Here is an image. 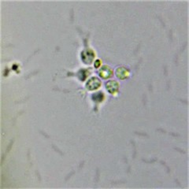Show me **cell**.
<instances>
[{"instance_id": "1", "label": "cell", "mask_w": 189, "mask_h": 189, "mask_svg": "<svg viewBox=\"0 0 189 189\" xmlns=\"http://www.w3.org/2000/svg\"><path fill=\"white\" fill-rule=\"evenodd\" d=\"M100 85H101V82H100L99 79H98L97 77H91L88 81V82L87 83V88L90 90L97 89L98 88H99Z\"/></svg>"}, {"instance_id": "2", "label": "cell", "mask_w": 189, "mask_h": 189, "mask_svg": "<svg viewBox=\"0 0 189 189\" xmlns=\"http://www.w3.org/2000/svg\"><path fill=\"white\" fill-rule=\"evenodd\" d=\"M94 57V54L91 50H86L82 53L83 61L85 63H90L93 60Z\"/></svg>"}, {"instance_id": "3", "label": "cell", "mask_w": 189, "mask_h": 189, "mask_svg": "<svg viewBox=\"0 0 189 189\" xmlns=\"http://www.w3.org/2000/svg\"><path fill=\"white\" fill-rule=\"evenodd\" d=\"M99 74L103 78H108V77H111L113 74L112 69L110 68L109 66L107 65H104L101 68L99 71Z\"/></svg>"}, {"instance_id": "4", "label": "cell", "mask_w": 189, "mask_h": 189, "mask_svg": "<svg viewBox=\"0 0 189 189\" xmlns=\"http://www.w3.org/2000/svg\"><path fill=\"white\" fill-rule=\"evenodd\" d=\"M116 74H117V77L120 79H125L126 77H128L129 75V73L125 68L124 67H120L116 71Z\"/></svg>"}, {"instance_id": "5", "label": "cell", "mask_w": 189, "mask_h": 189, "mask_svg": "<svg viewBox=\"0 0 189 189\" xmlns=\"http://www.w3.org/2000/svg\"><path fill=\"white\" fill-rule=\"evenodd\" d=\"M106 86H107V89H108V91H110V93L116 92V91H117V89H118V84L114 81H108V82L107 83V84H106Z\"/></svg>"}, {"instance_id": "6", "label": "cell", "mask_w": 189, "mask_h": 189, "mask_svg": "<svg viewBox=\"0 0 189 189\" xmlns=\"http://www.w3.org/2000/svg\"><path fill=\"white\" fill-rule=\"evenodd\" d=\"M93 99H94V101L101 102L102 100H103V94L101 92L96 93V94H94V95H93Z\"/></svg>"}, {"instance_id": "7", "label": "cell", "mask_w": 189, "mask_h": 189, "mask_svg": "<svg viewBox=\"0 0 189 189\" xmlns=\"http://www.w3.org/2000/svg\"><path fill=\"white\" fill-rule=\"evenodd\" d=\"M100 64H101V61H100V60H96V61H94V67L98 68V67L100 65Z\"/></svg>"}]
</instances>
